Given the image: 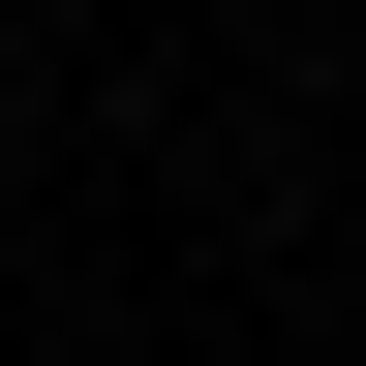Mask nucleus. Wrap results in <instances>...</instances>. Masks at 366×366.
I'll return each mask as SVG.
<instances>
[]
</instances>
